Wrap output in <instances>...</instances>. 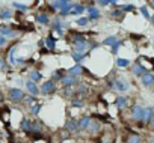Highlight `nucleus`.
<instances>
[{
	"label": "nucleus",
	"mask_w": 154,
	"mask_h": 143,
	"mask_svg": "<svg viewBox=\"0 0 154 143\" xmlns=\"http://www.w3.org/2000/svg\"><path fill=\"white\" fill-rule=\"evenodd\" d=\"M121 44H122V42H121V41H118L115 45H112V47H110V50H112V53H113V54H116V53H118V50H119Z\"/></svg>",
	"instance_id": "obj_40"
},
{
	"label": "nucleus",
	"mask_w": 154,
	"mask_h": 143,
	"mask_svg": "<svg viewBox=\"0 0 154 143\" xmlns=\"http://www.w3.org/2000/svg\"><path fill=\"white\" fill-rule=\"evenodd\" d=\"M65 128H66V131H68L69 134H75V133H79V121L74 119V118L68 119V121H66V124H65Z\"/></svg>",
	"instance_id": "obj_3"
},
{
	"label": "nucleus",
	"mask_w": 154,
	"mask_h": 143,
	"mask_svg": "<svg viewBox=\"0 0 154 143\" xmlns=\"http://www.w3.org/2000/svg\"><path fill=\"white\" fill-rule=\"evenodd\" d=\"M29 80H30V82H33V83L36 85L38 82H41V80H42V74L39 73V71H32L30 76H29Z\"/></svg>",
	"instance_id": "obj_19"
},
{
	"label": "nucleus",
	"mask_w": 154,
	"mask_h": 143,
	"mask_svg": "<svg viewBox=\"0 0 154 143\" xmlns=\"http://www.w3.org/2000/svg\"><path fill=\"white\" fill-rule=\"evenodd\" d=\"M0 35H2V36H5V38H12V36H15L17 33L14 32V29H12V27L2 26V27H0Z\"/></svg>",
	"instance_id": "obj_14"
},
{
	"label": "nucleus",
	"mask_w": 154,
	"mask_h": 143,
	"mask_svg": "<svg viewBox=\"0 0 154 143\" xmlns=\"http://www.w3.org/2000/svg\"><path fill=\"white\" fill-rule=\"evenodd\" d=\"M149 6H152V8H154V2H149Z\"/></svg>",
	"instance_id": "obj_47"
},
{
	"label": "nucleus",
	"mask_w": 154,
	"mask_h": 143,
	"mask_svg": "<svg viewBox=\"0 0 154 143\" xmlns=\"http://www.w3.org/2000/svg\"><path fill=\"white\" fill-rule=\"evenodd\" d=\"M60 83H62V86H65V88H71V86H74V85L77 83V79L72 77V76H65V77L60 79Z\"/></svg>",
	"instance_id": "obj_13"
},
{
	"label": "nucleus",
	"mask_w": 154,
	"mask_h": 143,
	"mask_svg": "<svg viewBox=\"0 0 154 143\" xmlns=\"http://www.w3.org/2000/svg\"><path fill=\"white\" fill-rule=\"evenodd\" d=\"M122 15H124V12H122V11H121V9H119V8H118V9H115V11H112V12H110V17H113V18H121V17H122Z\"/></svg>",
	"instance_id": "obj_39"
},
{
	"label": "nucleus",
	"mask_w": 154,
	"mask_h": 143,
	"mask_svg": "<svg viewBox=\"0 0 154 143\" xmlns=\"http://www.w3.org/2000/svg\"><path fill=\"white\" fill-rule=\"evenodd\" d=\"M148 143H154V142H152V140H151V142H148Z\"/></svg>",
	"instance_id": "obj_48"
},
{
	"label": "nucleus",
	"mask_w": 154,
	"mask_h": 143,
	"mask_svg": "<svg viewBox=\"0 0 154 143\" xmlns=\"http://www.w3.org/2000/svg\"><path fill=\"white\" fill-rule=\"evenodd\" d=\"M149 125H151V127H154V116H152V119H151V122H149Z\"/></svg>",
	"instance_id": "obj_46"
},
{
	"label": "nucleus",
	"mask_w": 154,
	"mask_h": 143,
	"mask_svg": "<svg viewBox=\"0 0 154 143\" xmlns=\"http://www.w3.org/2000/svg\"><path fill=\"white\" fill-rule=\"evenodd\" d=\"M142 115H143V107L139 106V104H134L131 107V119L133 121H140L142 119Z\"/></svg>",
	"instance_id": "obj_6"
},
{
	"label": "nucleus",
	"mask_w": 154,
	"mask_h": 143,
	"mask_svg": "<svg viewBox=\"0 0 154 143\" xmlns=\"http://www.w3.org/2000/svg\"><path fill=\"white\" fill-rule=\"evenodd\" d=\"M127 143H142V137L139 134H130L127 137Z\"/></svg>",
	"instance_id": "obj_26"
},
{
	"label": "nucleus",
	"mask_w": 154,
	"mask_h": 143,
	"mask_svg": "<svg viewBox=\"0 0 154 143\" xmlns=\"http://www.w3.org/2000/svg\"><path fill=\"white\" fill-rule=\"evenodd\" d=\"M41 107H42V104H41V103H35V104L30 107V113H32V116H38V113H39Z\"/></svg>",
	"instance_id": "obj_33"
},
{
	"label": "nucleus",
	"mask_w": 154,
	"mask_h": 143,
	"mask_svg": "<svg viewBox=\"0 0 154 143\" xmlns=\"http://www.w3.org/2000/svg\"><path fill=\"white\" fill-rule=\"evenodd\" d=\"M152 116H154V109H152V107H145V109H143V115H142L140 122L145 124V125H149Z\"/></svg>",
	"instance_id": "obj_4"
},
{
	"label": "nucleus",
	"mask_w": 154,
	"mask_h": 143,
	"mask_svg": "<svg viewBox=\"0 0 154 143\" xmlns=\"http://www.w3.org/2000/svg\"><path fill=\"white\" fill-rule=\"evenodd\" d=\"M15 50H17V47H14V48L9 51V63H12V65L17 63V59H15Z\"/></svg>",
	"instance_id": "obj_37"
},
{
	"label": "nucleus",
	"mask_w": 154,
	"mask_h": 143,
	"mask_svg": "<svg viewBox=\"0 0 154 143\" xmlns=\"http://www.w3.org/2000/svg\"><path fill=\"white\" fill-rule=\"evenodd\" d=\"M44 44H45V47H47V50H54L56 48V39L50 35V36H47L45 38V41H44Z\"/></svg>",
	"instance_id": "obj_20"
},
{
	"label": "nucleus",
	"mask_w": 154,
	"mask_h": 143,
	"mask_svg": "<svg viewBox=\"0 0 154 143\" xmlns=\"http://www.w3.org/2000/svg\"><path fill=\"white\" fill-rule=\"evenodd\" d=\"M56 92V82L51 79L48 82H44L42 86L39 88V94L42 95H50V94H54Z\"/></svg>",
	"instance_id": "obj_1"
},
{
	"label": "nucleus",
	"mask_w": 154,
	"mask_h": 143,
	"mask_svg": "<svg viewBox=\"0 0 154 143\" xmlns=\"http://www.w3.org/2000/svg\"><path fill=\"white\" fill-rule=\"evenodd\" d=\"M12 17V11L9 8H3L0 9V20H9Z\"/></svg>",
	"instance_id": "obj_22"
},
{
	"label": "nucleus",
	"mask_w": 154,
	"mask_h": 143,
	"mask_svg": "<svg viewBox=\"0 0 154 143\" xmlns=\"http://www.w3.org/2000/svg\"><path fill=\"white\" fill-rule=\"evenodd\" d=\"M88 130H89L92 134H97V133L100 131V124H98V122H95V121H91V124H89Z\"/></svg>",
	"instance_id": "obj_28"
},
{
	"label": "nucleus",
	"mask_w": 154,
	"mask_h": 143,
	"mask_svg": "<svg viewBox=\"0 0 154 143\" xmlns=\"http://www.w3.org/2000/svg\"><path fill=\"white\" fill-rule=\"evenodd\" d=\"M134 5H131V3H128V5H121L119 6V9L122 11V12H131V11H134Z\"/></svg>",
	"instance_id": "obj_34"
},
{
	"label": "nucleus",
	"mask_w": 154,
	"mask_h": 143,
	"mask_svg": "<svg viewBox=\"0 0 154 143\" xmlns=\"http://www.w3.org/2000/svg\"><path fill=\"white\" fill-rule=\"evenodd\" d=\"M35 20H36L39 24H42V26H48V24L51 23L48 14H45V12H38V14L35 15Z\"/></svg>",
	"instance_id": "obj_7"
},
{
	"label": "nucleus",
	"mask_w": 154,
	"mask_h": 143,
	"mask_svg": "<svg viewBox=\"0 0 154 143\" xmlns=\"http://www.w3.org/2000/svg\"><path fill=\"white\" fill-rule=\"evenodd\" d=\"M32 130L36 131V133H41L42 128H41V124H36V122H32Z\"/></svg>",
	"instance_id": "obj_41"
},
{
	"label": "nucleus",
	"mask_w": 154,
	"mask_h": 143,
	"mask_svg": "<svg viewBox=\"0 0 154 143\" xmlns=\"http://www.w3.org/2000/svg\"><path fill=\"white\" fill-rule=\"evenodd\" d=\"M82 73H83V66L79 65V63L72 65V66L68 69V76H72V77H75V79H77V76H80Z\"/></svg>",
	"instance_id": "obj_12"
},
{
	"label": "nucleus",
	"mask_w": 154,
	"mask_h": 143,
	"mask_svg": "<svg viewBox=\"0 0 154 143\" xmlns=\"http://www.w3.org/2000/svg\"><path fill=\"white\" fill-rule=\"evenodd\" d=\"M113 86L119 91V92H125L130 86H128V83L125 82V79H116L115 82H113Z\"/></svg>",
	"instance_id": "obj_11"
},
{
	"label": "nucleus",
	"mask_w": 154,
	"mask_h": 143,
	"mask_svg": "<svg viewBox=\"0 0 154 143\" xmlns=\"http://www.w3.org/2000/svg\"><path fill=\"white\" fill-rule=\"evenodd\" d=\"M71 57H72V60H75L77 63L80 65V62H82V60H85V57H86V53H75V51H72Z\"/></svg>",
	"instance_id": "obj_25"
},
{
	"label": "nucleus",
	"mask_w": 154,
	"mask_h": 143,
	"mask_svg": "<svg viewBox=\"0 0 154 143\" xmlns=\"http://www.w3.org/2000/svg\"><path fill=\"white\" fill-rule=\"evenodd\" d=\"M104 143H110V142H104Z\"/></svg>",
	"instance_id": "obj_49"
},
{
	"label": "nucleus",
	"mask_w": 154,
	"mask_h": 143,
	"mask_svg": "<svg viewBox=\"0 0 154 143\" xmlns=\"http://www.w3.org/2000/svg\"><path fill=\"white\" fill-rule=\"evenodd\" d=\"M12 6L17 8L20 12H27V9H29L27 5H24V3H18V2H12Z\"/></svg>",
	"instance_id": "obj_30"
},
{
	"label": "nucleus",
	"mask_w": 154,
	"mask_h": 143,
	"mask_svg": "<svg viewBox=\"0 0 154 143\" xmlns=\"http://www.w3.org/2000/svg\"><path fill=\"white\" fill-rule=\"evenodd\" d=\"M63 27H65V24H63V21H62V20H54V21L51 23V29H53L54 32L63 30Z\"/></svg>",
	"instance_id": "obj_24"
},
{
	"label": "nucleus",
	"mask_w": 154,
	"mask_h": 143,
	"mask_svg": "<svg viewBox=\"0 0 154 143\" xmlns=\"http://www.w3.org/2000/svg\"><path fill=\"white\" fill-rule=\"evenodd\" d=\"M23 100H24V104H27V106H33V104L36 103V98H35V97H32V95H29V97H26V95H24V98H23Z\"/></svg>",
	"instance_id": "obj_36"
},
{
	"label": "nucleus",
	"mask_w": 154,
	"mask_h": 143,
	"mask_svg": "<svg viewBox=\"0 0 154 143\" xmlns=\"http://www.w3.org/2000/svg\"><path fill=\"white\" fill-rule=\"evenodd\" d=\"M91 121H92L91 116H83V118L79 121V131H85V130H88Z\"/></svg>",
	"instance_id": "obj_15"
},
{
	"label": "nucleus",
	"mask_w": 154,
	"mask_h": 143,
	"mask_svg": "<svg viewBox=\"0 0 154 143\" xmlns=\"http://www.w3.org/2000/svg\"><path fill=\"white\" fill-rule=\"evenodd\" d=\"M86 8V12H88V18H89V21H94V20H97L98 17H100V11H98V8H95V6H85Z\"/></svg>",
	"instance_id": "obj_9"
},
{
	"label": "nucleus",
	"mask_w": 154,
	"mask_h": 143,
	"mask_svg": "<svg viewBox=\"0 0 154 143\" xmlns=\"http://www.w3.org/2000/svg\"><path fill=\"white\" fill-rule=\"evenodd\" d=\"M20 128L23 131H32V122L27 118H23L21 119V124H20Z\"/></svg>",
	"instance_id": "obj_21"
},
{
	"label": "nucleus",
	"mask_w": 154,
	"mask_h": 143,
	"mask_svg": "<svg viewBox=\"0 0 154 143\" xmlns=\"http://www.w3.org/2000/svg\"><path fill=\"white\" fill-rule=\"evenodd\" d=\"M5 44H6V38L0 35V48H2V47H5Z\"/></svg>",
	"instance_id": "obj_43"
},
{
	"label": "nucleus",
	"mask_w": 154,
	"mask_h": 143,
	"mask_svg": "<svg viewBox=\"0 0 154 143\" xmlns=\"http://www.w3.org/2000/svg\"><path fill=\"white\" fill-rule=\"evenodd\" d=\"M26 89H27L29 95H32V97H35V98L39 95V88H38L33 82H30V80L26 82Z\"/></svg>",
	"instance_id": "obj_8"
},
{
	"label": "nucleus",
	"mask_w": 154,
	"mask_h": 143,
	"mask_svg": "<svg viewBox=\"0 0 154 143\" xmlns=\"http://www.w3.org/2000/svg\"><path fill=\"white\" fill-rule=\"evenodd\" d=\"M75 24L80 26V27H85V26L89 24V18L88 17H79V18L75 20Z\"/></svg>",
	"instance_id": "obj_29"
},
{
	"label": "nucleus",
	"mask_w": 154,
	"mask_h": 143,
	"mask_svg": "<svg viewBox=\"0 0 154 143\" xmlns=\"http://www.w3.org/2000/svg\"><path fill=\"white\" fill-rule=\"evenodd\" d=\"M71 107H75V109L83 107V100H71Z\"/></svg>",
	"instance_id": "obj_38"
},
{
	"label": "nucleus",
	"mask_w": 154,
	"mask_h": 143,
	"mask_svg": "<svg viewBox=\"0 0 154 143\" xmlns=\"http://www.w3.org/2000/svg\"><path fill=\"white\" fill-rule=\"evenodd\" d=\"M149 21H151V24H152V26H154V14H152V15H151V18H149Z\"/></svg>",
	"instance_id": "obj_45"
},
{
	"label": "nucleus",
	"mask_w": 154,
	"mask_h": 143,
	"mask_svg": "<svg viewBox=\"0 0 154 143\" xmlns=\"http://www.w3.org/2000/svg\"><path fill=\"white\" fill-rule=\"evenodd\" d=\"M127 98L125 97H118L116 100H115V106H116V109H119V110H124L125 107H127Z\"/></svg>",
	"instance_id": "obj_17"
},
{
	"label": "nucleus",
	"mask_w": 154,
	"mask_h": 143,
	"mask_svg": "<svg viewBox=\"0 0 154 143\" xmlns=\"http://www.w3.org/2000/svg\"><path fill=\"white\" fill-rule=\"evenodd\" d=\"M139 11H140V14L145 17V20H149V18H151V14H149V11H148V8H146V6H140V8H139Z\"/></svg>",
	"instance_id": "obj_35"
},
{
	"label": "nucleus",
	"mask_w": 154,
	"mask_h": 143,
	"mask_svg": "<svg viewBox=\"0 0 154 143\" xmlns=\"http://www.w3.org/2000/svg\"><path fill=\"white\" fill-rule=\"evenodd\" d=\"M8 97H9L11 101H21V100L24 98V92H23L20 88H11Z\"/></svg>",
	"instance_id": "obj_2"
},
{
	"label": "nucleus",
	"mask_w": 154,
	"mask_h": 143,
	"mask_svg": "<svg viewBox=\"0 0 154 143\" xmlns=\"http://www.w3.org/2000/svg\"><path fill=\"white\" fill-rule=\"evenodd\" d=\"M0 69H2V71L6 69V63H5V60H3L2 57H0Z\"/></svg>",
	"instance_id": "obj_44"
},
{
	"label": "nucleus",
	"mask_w": 154,
	"mask_h": 143,
	"mask_svg": "<svg viewBox=\"0 0 154 143\" xmlns=\"http://www.w3.org/2000/svg\"><path fill=\"white\" fill-rule=\"evenodd\" d=\"M86 41V38H85V35H79V33H74L72 36H71V42L75 45V44H80V42H85Z\"/></svg>",
	"instance_id": "obj_23"
},
{
	"label": "nucleus",
	"mask_w": 154,
	"mask_h": 143,
	"mask_svg": "<svg viewBox=\"0 0 154 143\" xmlns=\"http://www.w3.org/2000/svg\"><path fill=\"white\" fill-rule=\"evenodd\" d=\"M140 83L145 86V88H149L154 85V74L152 73H146L145 76L140 77Z\"/></svg>",
	"instance_id": "obj_10"
},
{
	"label": "nucleus",
	"mask_w": 154,
	"mask_h": 143,
	"mask_svg": "<svg viewBox=\"0 0 154 143\" xmlns=\"http://www.w3.org/2000/svg\"><path fill=\"white\" fill-rule=\"evenodd\" d=\"M71 9H72V3L69 2V3H68V5H65V6H63V8H62L59 12H60V15H62V17H65V15L71 14Z\"/></svg>",
	"instance_id": "obj_31"
},
{
	"label": "nucleus",
	"mask_w": 154,
	"mask_h": 143,
	"mask_svg": "<svg viewBox=\"0 0 154 143\" xmlns=\"http://www.w3.org/2000/svg\"><path fill=\"white\" fill-rule=\"evenodd\" d=\"M131 71H133V74H134V76H137V77H142V76H145L146 73H149V71H148L142 63H139V62H136V63L133 65Z\"/></svg>",
	"instance_id": "obj_5"
},
{
	"label": "nucleus",
	"mask_w": 154,
	"mask_h": 143,
	"mask_svg": "<svg viewBox=\"0 0 154 143\" xmlns=\"http://www.w3.org/2000/svg\"><path fill=\"white\" fill-rule=\"evenodd\" d=\"M118 42V38L116 36H107L104 41H103V45H107V47H112Z\"/></svg>",
	"instance_id": "obj_27"
},
{
	"label": "nucleus",
	"mask_w": 154,
	"mask_h": 143,
	"mask_svg": "<svg viewBox=\"0 0 154 143\" xmlns=\"http://www.w3.org/2000/svg\"><path fill=\"white\" fill-rule=\"evenodd\" d=\"M130 65V60L128 59H122V57H118L116 59V66H119V68H127Z\"/></svg>",
	"instance_id": "obj_32"
},
{
	"label": "nucleus",
	"mask_w": 154,
	"mask_h": 143,
	"mask_svg": "<svg viewBox=\"0 0 154 143\" xmlns=\"http://www.w3.org/2000/svg\"><path fill=\"white\" fill-rule=\"evenodd\" d=\"M97 5L98 6H109L110 5V0L107 2V0H100V2H97Z\"/></svg>",
	"instance_id": "obj_42"
},
{
	"label": "nucleus",
	"mask_w": 154,
	"mask_h": 143,
	"mask_svg": "<svg viewBox=\"0 0 154 143\" xmlns=\"http://www.w3.org/2000/svg\"><path fill=\"white\" fill-rule=\"evenodd\" d=\"M85 6L83 5H79V3H72V9H71V15H79L82 12H85Z\"/></svg>",
	"instance_id": "obj_18"
},
{
	"label": "nucleus",
	"mask_w": 154,
	"mask_h": 143,
	"mask_svg": "<svg viewBox=\"0 0 154 143\" xmlns=\"http://www.w3.org/2000/svg\"><path fill=\"white\" fill-rule=\"evenodd\" d=\"M88 50H89V42H88V41L74 45V51H75V53H86Z\"/></svg>",
	"instance_id": "obj_16"
}]
</instances>
